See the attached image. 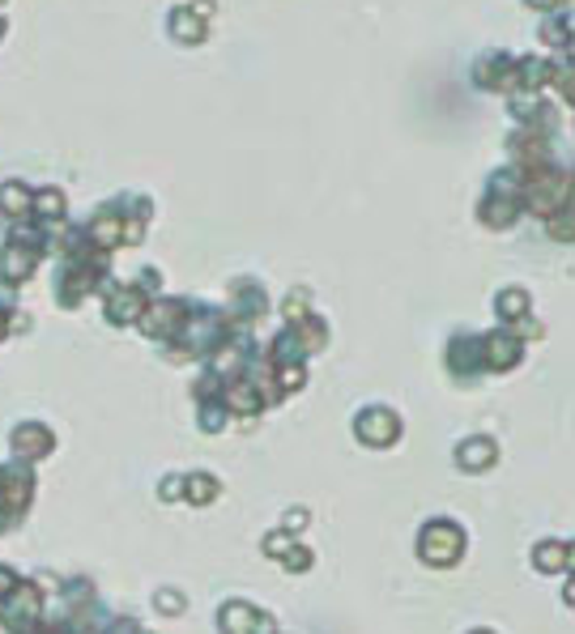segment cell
<instances>
[{"label":"cell","mask_w":575,"mask_h":634,"mask_svg":"<svg viewBox=\"0 0 575 634\" xmlns=\"http://www.w3.org/2000/svg\"><path fill=\"white\" fill-rule=\"evenodd\" d=\"M418 554H422V562H431V566H452V562H460V554H464V532H460V524H452V519H431L418 532Z\"/></svg>","instance_id":"obj_1"},{"label":"cell","mask_w":575,"mask_h":634,"mask_svg":"<svg viewBox=\"0 0 575 634\" xmlns=\"http://www.w3.org/2000/svg\"><path fill=\"white\" fill-rule=\"evenodd\" d=\"M38 614H43V596L35 583H18L9 596H0V626L9 634H35Z\"/></svg>","instance_id":"obj_2"},{"label":"cell","mask_w":575,"mask_h":634,"mask_svg":"<svg viewBox=\"0 0 575 634\" xmlns=\"http://www.w3.org/2000/svg\"><path fill=\"white\" fill-rule=\"evenodd\" d=\"M354 435L366 447H392V443L401 439V418L392 409H383V404H371V409H363L354 418Z\"/></svg>","instance_id":"obj_3"},{"label":"cell","mask_w":575,"mask_h":634,"mask_svg":"<svg viewBox=\"0 0 575 634\" xmlns=\"http://www.w3.org/2000/svg\"><path fill=\"white\" fill-rule=\"evenodd\" d=\"M218 626H222V634H277L273 617H268L265 609L248 605V600H230V605H222Z\"/></svg>","instance_id":"obj_4"},{"label":"cell","mask_w":575,"mask_h":634,"mask_svg":"<svg viewBox=\"0 0 575 634\" xmlns=\"http://www.w3.org/2000/svg\"><path fill=\"white\" fill-rule=\"evenodd\" d=\"M188 307L192 303H179V298H158V303H145L141 311V328L150 337H175L184 320H188Z\"/></svg>","instance_id":"obj_5"},{"label":"cell","mask_w":575,"mask_h":634,"mask_svg":"<svg viewBox=\"0 0 575 634\" xmlns=\"http://www.w3.org/2000/svg\"><path fill=\"white\" fill-rule=\"evenodd\" d=\"M478 349H481V362L490 366V370H512L520 362V337H512V328H498L490 337H478Z\"/></svg>","instance_id":"obj_6"},{"label":"cell","mask_w":575,"mask_h":634,"mask_svg":"<svg viewBox=\"0 0 575 634\" xmlns=\"http://www.w3.org/2000/svg\"><path fill=\"white\" fill-rule=\"evenodd\" d=\"M448 370H452V379H456V384H473V379H478L481 375L478 337H469V332L452 337V345H448Z\"/></svg>","instance_id":"obj_7"},{"label":"cell","mask_w":575,"mask_h":634,"mask_svg":"<svg viewBox=\"0 0 575 634\" xmlns=\"http://www.w3.org/2000/svg\"><path fill=\"white\" fill-rule=\"evenodd\" d=\"M473 81L478 85H490V90H516V60L503 56V52H486L481 56V64L473 69Z\"/></svg>","instance_id":"obj_8"},{"label":"cell","mask_w":575,"mask_h":634,"mask_svg":"<svg viewBox=\"0 0 575 634\" xmlns=\"http://www.w3.org/2000/svg\"><path fill=\"white\" fill-rule=\"evenodd\" d=\"M52 447H56V439H52L47 426L21 422L18 430H13V456H18V460H43Z\"/></svg>","instance_id":"obj_9"},{"label":"cell","mask_w":575,"mask_h":634,"mask_svg":"<svg viewBox=\"0 0 575 634\" xmlns=\"http://www.w3.org/2000/svg\"><path fill=\"white\" fill-rule=\"evenodd\" d=\"M145 311V289L141 286H119L107 294V320L111 324H136Z\"/></svg>","instance_id":"obj_10"},{"label":"cell","mask_w":575,"mask_h":634,"mask_svg":"<svg viewBox=\"0 0 575 634\" xmlns=\"http://www.w3.org/2000/svg\"><path fill=\"white\" fill-rule=\"evenodd\" d=\"M495 460H498V447H495V439H486V435H473V439H464L456 447V464L464 473H486Z\"/></svg>","instance_id":"obj_11"},{"label":"cell","mask_w":575,"mask_h":634,"mask_svg":"<svg viewBox=\"0 0 575 634\" xmlns=\"http://www.w3.org/2000/svg\"><path fill=\"white\" fill-rule=\"evenodd\" d=\"M537 571H567L571 566V545L567 541H541L533 549Z\"/></svg>","instance_id":"obj_12"},{"label":"cell","mask_w":575,"mask_h":634,"mask_svg":"<svg viewBox=\"0 0 575 634\" xmlns=\"http://www.w3.org/2000/svg\"><path fill=\"white\" fill-rule=\"evenodd\" d=\"M218 494H222V485H218V477H209V473H188V477H184V499L196 502V507L213 502Z\"/></svg>","instance_id":"obj_13"},{"label":"cell","mask_w":575,"mask_h":634,"mask_svg":"<svg viewBox=\"0 0 575 634\" xmlns=\"http://www.w3.org/2000/svg\"><path fill=\"white\" fill-rule=\"evenodd\" d=\"M290 328H294L303 354H316V349L328 345V328H324V320H316V315H307V320H299V324H290Z\"/></svg>","instance_id":"obj_14"},{"label":"cell","mask_w":575,"mask_h":634,"mask_svg":"<svg viewBox=\"0 0 575 634\" xmlns=\"http://www.w3.org/2000/svg\"><path fill=\"white\" fill-rule=\"evenodd\" d=\"M30 188H26V183H18V179H13V183H4V188H0V213H9V217H26V213H30Z\"/></svg>","instance_id":"obj_15"},{"label":"cell","mask_w":575,"mask_h":634,"mask_svg":"<svg viewBox=\"0 0 575 634\" xmlns=\"http://www.w3.org/2000/svg\"><path fill=\"white\" fill-rule=\"evenodd\" d=\"M30 213L35 217H43V222H52L56 226L60 217H64V196L56 192V188H43V192L30 196Z\"/></svg>","instance_id":"obj_16"},{"label":"cell","mask_w":575,"mask_h":634,"mask_svg":"<svg viewBox=\"0 0 575 634\" xmlns=\"http://www.w3.org/2000/svg\"><path fill=\"white\" fill-rule=\"evenodd\" d=\"M171 30H175V39H184V43H201V39H205V21L196 18L192 9H175V13H171Z\"/></svg>","instance_id":"obj_17"},{"label":"cell","mask_w":575,"mask_h":634,"mask_svg":"<svg viewBox=\"0 0 575 634\" xmlns=\"http://www.w3.org/2000/svg\"><path fill=\"white\" fill-rule=\"evenodd\" d=\"M495 311H498V320H524L529 315V294L524 289H503Z\"/></svg>","instance_id":"obj_18"},{"label":"cell","mask_w":575,"mask_h":634,"mask_svg":"<svg viewBox=\"0 0 575 634\" xmlns=\"http://www.w3.org/2000/svg\"><path fill=\"white\" fill-rule=\"evenodd\" d=\"M196 418H201V426H205L209 435H218V430L230 422V413H226V404H222V396H201V413H196Z\"/></svg>","instance_id":"obj_19"},{"label":"cell","mask_w":575,"mask_h":634,"mask_svg":"<svg viewBox=\"0 0 575 634\" xmlns=\"http://www.w3.org/2000/svg\"><path fill=\"white\" fill-rule=\"evenodd\" d=\"M282 315H286V324H299V320H307V315H311V298H307L303 289H294L286 303H282Z\"/></svg>","instance_id":"obj_20"},{"label":"cell","mask_w":575,"mask_h":634,"mask_svg":"<svg viewBox=\"0 0 575 634\" xmlns=\"http://www.w3.org/2000/svg\"><path fill=\"white\" fill-rule=\"evenodd\" d=\"M567 35H571V18H550L541 26V39L558 43V47H567Z\"/></svg>","instance_id":"obj_21"},{"label":"cell","mask_w":575,"mask_h":634,"mask_svg":"<svg viewBox=\"0 0 575 634\" xmlns=\"http://www.w3.org/2000/svg\"><path fill=\"white\" fill-rule=\"evenodd\" d=\"M277 562H282L286 571H307V566H311V549H303V545L294 541V545H290V549L277 557Z\"/></svg>","instance_id":"obj_22"},{"label":"cell","mask_w":575,"mask_h":634,"mask_svg":"<svg viewBox=\"0 0 575 634\" xmlns=\"http://www.w3.org/2000/svg\"><path fill=\"white\" fill-rule=\"evenodd\" d=\"M546 226H550V234H554V239H563V243H567V239H571V213H567V205H563L558 213H550V217H546Z\"/></svg>","instance_id":"obj_23"},{"label":"cell","mask_w":575,"mask_h":634,"mask_svg":"<svg viewBox=\"0 0 575 634\" xmlns=\"http://www.w3.org/2000/svg\"><path fill=\"white\" fill-rule=\"evenodd\" d=\"M158 614H184V596L171 592V588H162V592H158Z\"/></svg>","instance_id":"obj_24"},{"label":"cell","mask_w":575,"mask_h":634,"mask_svg":"<svg viewBox=\"0 0 575 634\" xmlns=\"http://www.w3.org/2000/svg\"><path fill=\"white\" fill-rule=\"evenodd\" d=\"M158 494H162L167 502H179L184 499V477H167L162 485H158Z\"/></svg>","instance_id":"obj_25"},{"label":"cell","mask_w":575,"mask_h":634,"mask_svg":"<svg viewBox=\"0 0 575 634\" xmlns=\"http://www.w3.org/2000/svg\"><path fill=\"white\" fill-rule=\"evenodd\" d=\"M18 583H21V579H18V571H13V566H0V596H9Z\"/></svg>","instance_id":"obj_26"},{"label":"cell","mask_w":575,"mask_h":634,"mask_svg":"<svg viewBox=\"0 0 575 634\" xmlns=\"http://www.w3.org/2000/svg\"><path fill=\"white\" fill-rule=\"evenodd\" d=\"M529 4H537V9H554V4H563V0H529Z\"/></svg>","instance_id":"obj_27"},{"label":"cell","mask_w":575,"mask_h":634,"mask_svg":"<svg viewBox=\"0 0 575 634\" xmlns=\"http://www.w3.org/2000/svg\"><path fill=\"white\" fill-rule=\"evenodd\" d=\"M4 332H9V311L0 307V337H4Z\"/></svg>","instance_id":"obj_28"},{"label":"cell","mask_w":575,"mask_h":634,"mask_svg":"<svg viewBox=\"0 0 575 634\" xmlns=\"http://www.w3.org/2000/svg\"><path fill=\"white\" fill-rule=\"evenodd\" d=\"M473 634H490V630H473Z\"/></svg>","instance_id":"obj_29"}]
</instances>
